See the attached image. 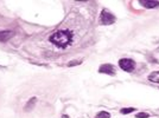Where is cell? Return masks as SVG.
<instances>
[{"label": "cell", "instance_id": "6da1fadb", "mask_svg": "<svg viewBox=\"0 0 159 118\" xmlns=\"http://www.w3.org/2000/svg\"><path fill=\"white\" fill-rule=\"evenodd\" d=\"M73 40V32L69 30H61L55 32L50 37V41L58 47H66L69 44H71Z\"/></svg>", "mask_w": 159, "mask_h": 118}, {"label": "cell", "instance_id": "7a4b0ae2", "mask_svg": "<svg viewBox=\"0 0 159 118\" xmlns=\"http://www.w3.org/2000/svg\"><path fill=\"white\" fill-rule=\"evenodd\" d=\"M119 66L126 72H132L135 67V63L133 61L132 59L128 58H122L119 60Z\"/></svg>", "mask_w": 159, "mask_h": 118}, {"label": "cell", "instance_id": "3957f363", "mask_svg": "<svg viewBox=\"0 0 159 118\" xmlns=\"http://www.w3.org/2000/svg\"><path fill=\"white\" fill-rule=\"evenodd\" d=\"M100 19H101V24L103 25H111L115 21V17L112 13H109L107 10H102L101 15H100Z\"/></svg>", "mask_w": 159, "mask_h": 118}, {"label": "cell", "instance_id": "277c9868", "mask_svg": "<svg viewBox=\"0 0 159 118\" xmlns=\"http://www.w3.org/2000/svg\"><path fill=\"white\" fill-rule=\"evenodd\" d=\"M99 72L113 76V74H114V67H113L112 64H103V65L99 69Z\"/></svg>", "mask_w": 159, "mask_h": 118}, {"label": "cell", "instance_id": "5b68a950", "mask_svg": "<svg viewBox=\"0 0 159 118\" xmlns=\"http://www.w3.org/2000/svg\"><path fill=\"white\" fill-rule=\"evenodd\" d=\"M141 6L146 7V8H156L159 6V1H152V0H147V1H139Z\"/></svg>", "mask_w": 159, "mask_h": 118}, {"label": "cell", "instance_id": "8992f818", "mask_svg": "<svg viewBox=\"0 0 159 118\" xmlns=\"http://www.w3.org/2000/svg\"><path fill=\"white\" fill-rule=\"evenodd\" d=\"M13 37L12 31H0V41H7Z\"/></svg>", "mask_w": 159, "mask_h": 118}, {"label": "cell", "instance_id": "52a82bcc", "mask_svg": "<svg viewBox=\"0 0 159 118\" xmlns=\"http://www.w3.org/2000/svg\"><path fill=\"white\" fill-rule=\"evenodd\" d=\"M148 79L153 83H159V71L158 72H152L148 76Z\"/></svg>", "mask_w": 159, "mask_h": 118}, {"label": "cell", "instance_id": "ba28073f", "mask_svg": "<svg viewBox=\"0 0 159 118\" xmlns=\"http://www.w3.org/2000/svg\"><path fill=\"white\" fill-rule=\"evenodd\" d=\"M36 100H37L36 98H32V99H30V100H29L27 105L25 106V110H26V111H29L31 107H33V106H34V104H36Z\"/></svg>", "mask_w": 159, "mask_h": 118}, {"label": "cell", "instance_id": "9c48e42d", "mask_svg": "<svg viewBox=\"0 0 159 118\" xmlns=\"http://www.w3.org/2000/svg\"><path fill=\"white\" fill-rule=\"evenodd\" d=\"M109 117H111V115L106 111H101L96 115V118H109Z\"/></svg>", "mask_w": 159, "mask_h": 118}, {"label": "cell", "instance_id": "30bf717a", "mask_svg": "<svg viewBox=\"0 0 159 118\" xmlns=\"http://www.w3.org/2000/svg\"><path fill=\"white\" fill-rule=\"evenodd\" d=\"M134 111V109L133 107H125V109H121V113L122 115H127V113H131V112Z\"/></svg>", "mask_w": 159, "mask_h": 118}, {"label": "cell", "instance_id": "8fae6325", "mask_svg": "<svg viewBox=\"0 0 159 118\" xmlns=\"http://www.w3.org/2000/svg\"><path fill=\"white\" fill-rule=\"evenodd\" d=\"M148 117V113H146V112H140L137 115V118H147Z\"/></svg>", "mask_w": 159, "mask_h": 118}, {"label": "cell", "instance_id": "7c38bea8", "mask_svg": "<svg viewBox=\"0 0 159 118\" xmlns=\"http://www.w3.org/2000/svg\"><path fill=\"white\" fill-rule=\"evenodd\" d=\"M82 61L81 60H75V61H70L69 64H68V66H75L76 64H81Z\"/></svg>", "mask_w": 159, "mask_h": 118}, {"label": "cell", "instance_id": "4fadbf2b", "mask_svg": "<svg viewBox=\"0 0 159 118\" xmlns=\"http://www.w3.org/2000/svg\"><path fill=\"white\" fill-rule=\"evenodd\" d=\"M63 118H68V116H63Z\"/></svg>", "mask_w": 159, "mask_h": 118}]
</instances>
